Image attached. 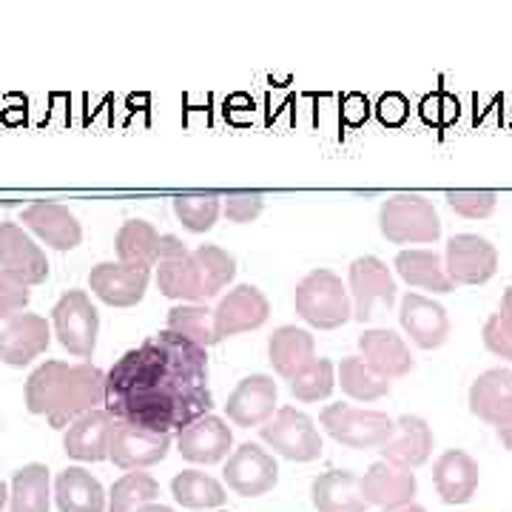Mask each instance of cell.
I'll return each instance as SVG.
<instances>
[{"mask_svg":"<svg viewBox=\"0 0 512 512\" xmlns=\"http://www.w3.org/2000/svg\"><path fill=\"white\" fill-rule=\"evenodd\" d=\"M106 413L148 433H180L211 413L208 353L183 336L160 330L123 353L106 373Z\"/></svg>","mask_w":512,"mask_h":512,"instance_id":"cell-1","label":"cell"},{"mask_svg":"<svg viewBox=\"0 0 512 512\" xmlns=\"http://www.w3.org/2000/svg\"><path fill=\"white\" fill-rule=\"evenodd\" d=\"M106 402V373L94 365L43 362L26 379V407L46 416L52 427H66Z\"/></svg>","mask_w":512,"mask_h":512,"instance_id":"cell-2","label":"cell"},{"mask_svg":"<svg viewBox=\"0 0 512 512\" xmlns=\"http://www.w3.org/2000/svg\"><path fill=\"white\" fill-rule=\"evenodd\" d=\"M293 308L308 325L319 330L342 328L353 316V305L342 279L325 268H316L296 285Z\"/></svg>","mask_w":512,"mask_h":512,"instance_id":"cell-3","label":"cell"},{"mask_svg":"<svg viewBox=\"0 0 512 512\" xmlns=\"http://www.w3.org/2000/svg\"><path fill=\"white\" fill-rule=\"evenodd\" d=\"M379 228L393 245H427L441 237V220L433 202L421 194H393L379 211Z\"/></svg>","mask_w":512,"mask_h":512,"instance_id":"cell-4","label":"cell"},{"mask_svg":"<svg viewBox=\"0 0 512 512\" xmlns=\"http://www.w3.org/2000/svg\"><path fill=\"white\" fill-rule=\"evenodd\" d=\"M328 436L353 450H373L382 447L393 436V419L379 410H356L350 404H328L319 413Z\"/></svg>","mask_w":512,"mask_h":512,"instance_id":"cell-5","label":"cell"},{"mask_svg":"<svg viewBox=\"0 0 512 512\" xmlns=\"http://www.w3.org/2000/svg\"><path fill=\"white\" fill-rule=\"evenodd\" d=\"M60 345L77 359H92L97 348V333H100V313L92 305L86 291H66L52 311Z\"/></svg>","mask_w":512,"mask_h":512,"instance_id":"cell-6","label":"cell"},{"mask_svg":"<svg viewBox=\"0 0 512 512\" xmlns=\"http://www.w3.org/2000/svg\"><path fill=\"white\" fill-rule=\"evenodd\" d=\"M262 441L288 461H316L322 456V436L311 416L296 407H279L271 421L259 427Z\"/></svg>","mask_w":512,"mask_h":512,"instance_id":"cell-7","label":"cell"},{"mask_svg":"<svg viewBox=\"0 0 512 512\" xmlns=\"http://www.w3.org/2000/svg\"><path fill=\"white\" fill-rule=\"evenodd\" d=\"M350 291H353V319L370 322L379 311L396 305V279L379 256H359L350 265Z\"/></svg>","mask_w":512,"mask_h":512,"instance_id":"cell-8","label":"cell"},{"mask_svg":"<svg viewBox=\"0 0 512 512\" xmlns=\"http://www.w3.org/2000/svg\"><path fill=\"white\" fill-rule=\"evenodd\" d=\"M157 285L168 299H188V302H202L200 268L194 262V254L185 248L183 239L174 234L160 237V254H157Z\"/></svg>","mask_w":512,"mask_h":512,"instance_id":"cell-9","label":"cell"},{"mask_svg":"<svg viewBox=\"0 0 512 512\" xmlns=\"http://www.w3.org/2000/svg\"><path fill=\"white\" fill-rule=\"evenodd\" d=\"M444 271L453 279V285H484L498 271V251L484 237L458 234L447 242Z\"/></svg>","mask_w":512,"mask_h":512,"instance_id":"cell-10","label":"cell"},{"mask_svg":"<svg viewBox=\"0 0 512 512\" xmlns=\"http://www.w3.org/2000/svg\"><path fill=\"white\" fill-rule=\"evenodd\" d=\"M276 481H279V467L274 456H268L254 441L239 444L225 464V484L242 498H259L271 493Z\"/></svg>","mask_w":512,"mask_h":512,"instance_id":"cell-11","label":"cell"},{"mask_svg":"<svg viewBox=\"0 0 512 512\" xmlns=\"http://www.w3.org/2000/svg\"><path fill=\"white\" fill-rule=\"evenodd\" d=\"M271 316V302L256 285H237L228 296H222L214 311V336L217 342L231 339L239 333L262 328Z\"/></svg>","mask_w":512,"mask_h":512,"instance_id":"cell-12","label":"cell"},{"mask_svg":"<svg viewBox=\"0 0 512 512\" xmlns=\"http://www.w3.org/2000/svg\"><path fill=\"white\" fill-rule=\"evenodd\" d=\"M0 271L18 276L23 285H43L49 259L18 222H0Z\"/></svg>","mask_w":512,"mask_h":512,"instance_id":"cell-13","label":"cell"},{"mask_svg":"<svg viewBox=\"0 0 512 512\" xmlns=\"http://www.w3.org/2000/svg\"><path fill=\"white\" fill-rule=\"evenodd\" d=\"M148 279H151V268L100 262L89 274V288L97 299H103L111 308H134L146 296Z\"/></svg>","mask_w":512,"mask_h":512,"instance_id":"cell-14","label":"cell"},{"mask_svg":"<svg viewBox=\"0 0 512 512\" xmlns=\"http://www.w3.org/2000/svg\"><path fill=\"white\" fill-rule=\"evenodd\" d=\"M49 322L37 313H18L0 328V362L9 367H26L49 348Z\"/></svg>","mask_w":512,"mask_h":512,"instance_id":"cell-15","label":"cell"},{"mask_svg":"<svg viewBox=\"0 0 512 512\" xmlns=\"http://www.w3.org/2000/svg\"><path fill=\"white\" fill-rule=\"evenodd\" d=\"M168 450H171V436L148 433V430L117 421L114 436H111L109 458L120 470H143L151 464H160L168 456Z\"/></svg>","mask_w":512,"mask_h":512,"instance_id":"cell-16","label":"cell"},{"mask_svg":"<svg viewBox=\"0 0 512 512\" xmlns=\"http://www.w3.org/2000/svg\"><path fill=\"white\" fill-rule=\"evenodd\" d=\"M180 456L191 464H217L234 447V433L220 416H202L177 433Z\"/></svg>","mask_w":512,"mask_h":512,"instance_id":"cell-17","label":"cell"},{"mask_svg":"<svg viewBox=\"0 0 512 512\" xmlns=\"http://www.w3.org/2000/svg\"><path fill=\"white\" fill-rule=\"evenodd\" d=\"M276 399H279V390L274 379L265 373H254L234 387V393L225 404V413L237 427H259L274 416Z\"/></svg>","mask_w":512,"mask_h":512,"instance_id":"cell-18","label":"cell"},{"mask_svg":"<svg viewBox=\"0 0 512 512\" xmlns=\"http://www.w3.org/2000/svg\"><path fill=\"white\" fill-rule=\"evenodd\" d=\"M399 322L407 330V336L419 345L421 350H436L447 342L450 336V319L439 302L421 296V293H404Z\"/></svg>","mask_w":512,"mask_h":512,"instance_id":"cell-19","label":"cell"},{"mask_svg":"<svg viewBox=\"0 0 512 512\" xmlns=\"http://www.w3.org/2000/svg\"><path fill=\"white\" fill-rule=\"evenodd\" d=\"M20 222L55 251H72L83 239V228L77 217L66 205H57V202H32L20 214Z\"/></svg>","mask_w":512,"mask_h":512,"instance_id":"cell-20","label":"cell"},{"mask_svg":"<svg viewBox=\"0 0 512 512\" xmlns=\"http://www.w3.org/2000/svg\"><path fill=\"white\" fill-rule=\"evenodd\" d=\"M379 453L393 467L416 470L433 453V430L419 416H402L393 421V436L379 447Z\"/></svg>","mask_w":512,"mask_h":512,"instance_id":"cell-21","label":"cell"},{"mask_svg":"<svg viewBox=\"0 0 512 512\" xmlns=\"http://www.w3.org/2000/svg\"><path fill=\"white\" fill-rule=\"evenodd\" d=\"M470 410L495 430L512 424V370L493 367L470 387Z\"/></svg>","mask_w":512,"mask_h":512,"instance_id":"cell-22","label":"cell"},{"mask_svg":"<svg viewBox=\"0 0 512 512\" xmlns=\"http://www.w3.org/2000/svg\"><path fill=\"white\" fill-rule=\"evenodd\" d=\"M117 421L106 410H89L80 419H74L63 436V450L74 461H103L109 458L111 436Z\"/></svg>","mask_w":512,"mask_h":512,"instance_id":"cell-23","label":"cell"},{"mask_svg":"<svg viewBox=\"0 0 512 512\" xmlns=\"http://www.w3.org/2000/svg\"><path fill=\"white\" fill-rule=\"evenodd\" d=\"M478 464L464 450H447L441 453L433 467V484L444 504H467L473 501L478 490Z\"/></svg>","mask_w":512,"mask_h":512,"instance_id":"cell-24","label":"cell"},{"mask_svg":"<svg viewBox=\"0 0 512 512\" xmlns=\"http://www.w3.org/2000/svg\"><path fill=\"white\" fill-rule=\"evenodd\" d=\"M359 487H362V498L367 504L387 510V507H402V504L413 501L416 476L410 470L387 464V461H376L365 473V478H359Z\"/></svg>","mask_w":512,"mask_h":512,"instance_id":"cell-25","label":"cell"},{"mask_svg":"<svg viewBox=\"0 0 512 512\" xmlns=\"http://www.w3.org/2000/svg\"><path fill=\"white\" fill-rule=\"evenodd\" d=\"M359 348H362V359L376 373H382L384 379H402L416 367L410 348L393 330H365L359 336Z\"/></svg>","mask_w":512,"mask_h":512,"instance_id":"cell-26","label":"cell"},{"mask_svg":"<svg viewBox=\"0 0 512 512\" xmlns=\"http://www.w3.org/2000/svg\"><path fill=\"white\" fill-rule=\"evenodd\" d=\"M313 350H316V339L308 330L296 328V325H282L271 333L268 339V359L274 365L276 376L282 379H296L305 367L313 365Z\"/></svg>","mask_w":512,"mask_h":512,"instance_id":"cell-27","label":"cell"},{"mask_svg":"<svg viewBox=\"0 0 512 512\" xmlns=\"http://www.w3.org/2000/svg\"><path fill=\"white\" fill-rule=\"evenodd\" d=\"M311 501L319 512H365L367 501L362 498L359 476L350 470H328L313 478Z\"/></svg>","mask_w":512,"mask_h":512,"instance_id":"cell-28","label":"cell"},{"mask_svg":"<svg viewBox=\"0 0 512 512\" xmlns=\"http://www.w3.org/2000/svg\"><path fill=\"white\" fill-rule=\"evenodd\" d=\"M55 501L60 512H106L103 484L83 467H66L57 473Z\"/></svg>","mask_w":512,"mask_h":512,"instance_id":"cell-29","label":"cell"},{"mask_svg":"<svg viewBox=\"0 0 512 512\" xmlns=\"http://www.w3.org/2000/svg\"><path fill=\"white\" fill-rule=\"evenodd\" d=\"M396 271L407 285L421 291L450 293L453 279L444 271V262L436 251H402L396 256Z\"/></svg>","mask_w":512,"mask_h":512,"instance_id":"cell-30","label":"cell"},{"mask_svg":"<svg viewBox=\"0 0 512 512\" xmlns=\"http://www.w3.org/2000/svg\"><path fill=\"white\" fill-rule=\"evenodd\" d=\"M114 251L123 265H137V268H151L160 254V234L157 228L146 220H128L117 231Z\"/></svg>","mask_w":512,"mask_h":512,"instance_id":"cell-31","label":"cell"},{"mask_svg":"<svg viewBox=\"0 0 512 512\" xmlns=\"http://www.w3.org/2000/svg\"><path fill=\"white\" fill-rule=\"evenodd\" d=\"M171 495L177 504H183L188 510H217L225 504V487L217 478L200 470H183L171 481Z\"/></svg>","mask_w":512,"mask_h":512,"instance_id":"cell-32","label":"cell"},{"mask_svg":"<svg viewBox=\"0 0 512 512\" xmlns=\"http://www.w3.org/2000/svg\"><path fill=\"white\" fill-rule=\"evenodd\" d=\"M9 512H49V470L43 464H26L12 478Z\"/></svg>","mask_w":512,"mask_h":512,"instance_id":"cell-33","label":"cell"},{"mask_svg":"<svg viewBox=\"0 0 512 512\" xmlns=\"http://www.w3.org/2000/svg\"><path fill=\"white\" fill-rule=\"evenodd\" d=\"M339 384L356 402H376L390 393V379L376 373L362 356H348L339 365Z\"/></svg>","mask_w":512,"mask_h":512,"instance_id":"cell-34","label":"cell"},{"mask_svg":"<svg viewBox=\"0 0 512 512\" xmlns=\"http://www.w3.org/2000/svg\"><path fill=\"white\" fill-rule=\"evenodd\" d=\"M165 330L183 336V339L194 342L202 350L217 345V336H214V311H208L202 305H177V308H171L168 311V328Z\"/></svg>","mask_w":512,"mask_h":512,"instance_id":"cell-35","label":"cell"},{"mask_svg":"<svg viewBox=\"0 0 512 512\" xmlns=\"http://www.w3.org/2000/svg\"><path fill=\"white\" fill-rule=\"evenodd\" d=\"M194 254V262L200 268V282H202V296L211 299L237 276V259L222 251L220 245H200Z\"/></svg>","mask_w":512,"mask_h":512,"instance_id":"cell-36","label":"cell"},{"mask_svg":"<svg viewBox=\"0 0 512 512\" xmlns=\"http://www.w3.org/2000/svg\"><path fill=\"white\" fill-rule=\"evenodd\" d=\"M160 495V484L148 473H126L120 481H114L109 493V512H137L146 504H154Z\"/></svg>","mask_w":512,"mask_h":512,"instance_id":"cell-37","label":"cell"},{"mask_svg":"<svg viewBox=\"0 0 512 512\" xmlns=\"http://www.w3.org/2000/svg\"><path fill=\"white\" fill-rule=\"evenodd\" d=\"M222 197L220 194H180L174 200V214L177 220L183 222L188 231L194 234H205L211 231L217 220H220Z\"/></svg>","mask_w":512,"mask_h":512,"instance_id":"cell-38","label":"cell"},{"mask_svg":"<svg viewBox=\"0 0 512 512\" xmlns=\"http://www.w3.org/2000/svg\"><path fill=\"white\" fill-rule=\"evenodd\" d=\"M333 387H336V370L330 359H313L311 367H305L296 379H291L293 399L305 404L328 399Z\"/></svg>","mask_w":512,"mask_h":512,"instance_id":"cell-39","label":"cell"},{"mask_svg":"<svg viewBox=\"0 0 512 512\" xmlns=\"http://www.w3.org/2000/svg\"><path fill=\"white\" fill-rule=\"evenodd\" d=\"M484 345L501 359H512V285L501 299V308L484 325Z\"/></svg>","mask_w":512,"mask_h":512,"instance_id":"cell-40","label":"cell"},{"mask_svg":"<svg viewBox=\"0 0 512 512\" xmlns=\"http://www.w3.org/2000/svg\"><path fill=\"white\" fill-rule=\"evenodd\" d=\"M495 191H447V205L464 220H487L495 211Z\"/></svg>","mask_w":512,"mask_h":512,"instance_id":"cell-41","label":"cell"},{"mask_svg":"<svg viewBox=\"0 0 512 512\" xmlns=\"http://www.w3.org/2000/svg\"><path fill=\"white\" fill-rule=\"evenodd\" d=\"M222 200H225V217L239 225L254 222L265 208V197L259 191H228Z\"/></svg>","mask_w":512,"mask_h":512,"instance_id":"cell-42","label":"cell"},{"mask_svg":"<svg viewBox=\"0 0 512 512\" xmlns=\"http://www.w3.org/2000/svg\"><path fill=\"white\" fill-rule=\"evenodd\" d=\"M29 305V285H23L18 276L0 271V319H12Z\"/></svg>","mask_w":512,"mask_h":512,"instance_id":"cell-43","label":"cell"},{"mask_svg":"<svg viewBox=\"0 0 512 512\" xmlns=\"http://www.w3.org/2000/svg\"><path fill=\"white\" fill-rule=\"evenodd\" d=\"M376 111H379V120H382L384 126H402L404 120H407V114H410V103H407L404 94H384Z\"/></svg>","mask_w":512,"mask_h":512,"instance_id":"cell-44","label":"cell"},{"mask_svg":"<svg viewBox=\"0 0 512 512\" xmlns=\"http://www.w3.org/2000/svg\"><path fill=\"white\" fill-rule=\"evenodd\" d=\"M342 117L348 120L350 126H359V123H365L367 120V100L362 94H350L348 100H345V106H342Z\"/></svg>","mask_w":512,"mask_h":512,"instance_id":"cell-45","label":"cell"},{"mask_svg":"<svg viewBox=\"0 0 512 512\" xmlns=\"http://www.w3.org/2000/svg\"><path fill=\"white\" fill-rule=\"evenodd\" d=\"M382 512H427V510L410 501V504H402V507H387V510H382Z\"/></svg>","mask_w":512,"mask_h":512,"instance_id":"cell-46","label":"cell"},{"mask_svg":"<svg viewBox=\"0 0 512 512\" xmlns=\"http://www.w3.org/2000/svg\"><path fill=\"white\" fill-rule=\"evenodd\" d=\"M498 439L504 441V447H507V450H512V424L510 427H501V430H498Z\"/></svg>","mask_w":512,"mask_h":512,"instance_id":"cell-47","label":"cell"},{"mask_svg":"<svg viewBox=\"0 0 512 512\" xmlns=\"http://www.w3.org/2000/svg\"><path fill=\"white\" fill-rule=\"evenodd\" d=\"M137 512H174L171 507H165V504H146V507H140Z\"/></svg>","mask_w":512,"mask_h":512,"instance_id":"cell-48","label":"cell"},{"mask_svg":"<svg viewBox=\"0 0 512 512\" xmlns=\"http://www.w3.org/2000/svg\"><path fill=\"white\" fill-rule=\"evenodd\" d=\"M6 501H9V487H6V484L0 481V510L6 507Z\"/></svg>","mask_w":512,"mask_h":512,"instance_id":"cell-49","label":"cell"}]
</instances>
